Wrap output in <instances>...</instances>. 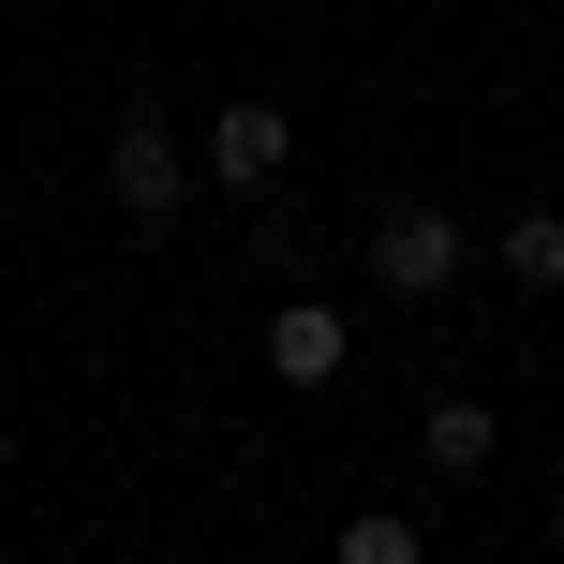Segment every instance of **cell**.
<instances>
[{
    "mask_svg": "<svg viewBox=\"0 0 564 564\" xmlns=\"http://www.w3.org/2000/svg\"><path fill=\"white\" fill-rule=\"evenodd\" d=\"M371 282L387 297H446V282H476V238H460V208H431V194H387L371 208Z\"/></svg>",
    "mask_w": 564,
    "mask_h": 564,
    "instance_id": "cell-1",
    "label": "cell"
},
{
    "mask_svg": "<svg viewBox=\"0 0 564 564\" xmlns=\"http://www.w3.org/2000/svg\"><path fill=\"white\" fill-rule=\"evenodd\" d=\"M105 208L119 224H178V208H194V149H178V119H119L105 134Z\"/></svg>",
    "mask_w": 564,
    "mask_h": 564,
    "instance_id": "cell-2",
    "label": "cell"
},
{
    "mask_svg": "<svg viewBox=\"0 0 564 564\" xmlns=\"http://www.w3.org/2000/svg\"><path fill=\"white\" fill-rule=\"evenodd\" d=\"M282 164H297V119H282V105H224L208 149H194V178H224V194H268Z\"/></svg>",
    "mask_w": 564,
    "mask_h": 564,
    "instance_id": "cell-3",
    "label": "cell"
},
{
    "mask_svg": "<svg viewBox=\"0 0 564 564\" xmlns=\"http://www.w3.org/2000/svg\"><path fill=\"white\" fill-rule=\"evenodd\" d=\"M341 357H357L341 297H282L268 312V371H282V387H341Z\"/></svg>",
    "mask_w": 564,
    "mask_h": 564,
    "instance_id": "cell-4",
    "label": "cell"
},
{
    "mask_svg": "<svg viewBox=\"0 0 564 564\" xmlns=\"http://www.w3.org/2000/svg\"><path fill=\"white\" fill-rule=\"evenodd\" d=\"M416 460H431V476H490V460H506V416H490V401H431Z\"/></svg>",
    "mask_w": 564,
    "mask_h": 564,
    "instance_id": "cell-5",
    "label": "cell"
},
{
    "mask_svg": "<svg viewBox=\"0 0 564 564\" xmlns=\"http://www.w3.org/2000/svg\"><path fill=\"white\" fill-rule=\"evenodd\" d=\"M490 268H506L520 297H564V208H506V238H490Z\"/></svg>",
    "mask_w": 564,
    "mask_h": 564,
    "instance_id": "cell-6",
    "label": "cell"
},
{
    "mask_svg": "<svg viewBox=\"0 0 564 564\" xmlns=\"http://www.w3.org/2000/svg\"><path fill=\"white\" fill-rule=\"evenodd\" d=\"M327 564H431V535L401 506H357V520H327Z\"/></svg>",
    "mask_w": 564,
    "mask_h": 564,
    "instance_id": "cell-7",
    "label": "cell"
},
{
    "mask_svg": "<svg viewBox=\"0 0 564 564\" xmlns=\"http://www.w3.org/2000/svg\"><path fill=\"white\" fill-rule=\"evenodd\" d=\"M550 564H564V490H550Z\"/></svg>",
    "mask_w": 564,
    "mask_h": 564,
    "instance_id": "cell-8",
    "label": "cell"
}]
</instances>
